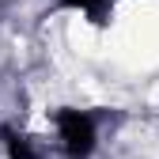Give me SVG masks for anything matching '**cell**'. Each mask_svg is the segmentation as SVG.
Instances as JSON below:
<instances>
[{
    "label": "cell",
    "mask_w": 159,
    "mask_h": 159,
    "mask_svg": "<svg viewBox=\"0 0 159 159\" xmlns=\"http://www.w3.org/2000/svg\"><path fill=\"white\" fill-rule=\"evenodd\" d=\"M57 129H61V140H65V152L72 159H87L91 148H95V125L87 114L80 110H61L57 114Z\"/></svg>",
    "instance_id": "1"
},
{
    "label": "cell",
    "mask_w": 159,
    "mask_h": 159,
    "mask_svg": "<svg viewBox=\"0 0 159 159\" xmlns=\"http://www.w3.org/2000/svg\"><path fill=\"white\" fill-rule=\"evenodd\" d=\"M4 148H8V159H38L34 148L27 144V136L19 133H4Z\"/></svg>",
    "instance_id": "2"
},
{
    "label": "cell",
    "mask_w": 159,
    "mask_h": 159,
    "mask_svg": "<svg viewBox=\"0 0 159 159\" xmlns=\"http://www.w3.org/2000/svg\"><path fill=\"white\" fill-rule=\"evenodd\" d=\"M61 4H65V8H80V11H87L95 23H102V19H106V4H110V0H61Z\"/></svg>",
    "instance_id": "3"
}]
</instances>
